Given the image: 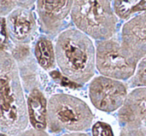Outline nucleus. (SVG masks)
<instances>
[{
	"label": "nucleus",
	"mask_w": 146,
	"mask_h": 136,
	"mask_svg": "<svg viewBox=\"0 0 146 136\" xmlns=\"http://www.w3.org/2000/svg\"><path fill=\"white\" fill-rule=\"evenodd\" d=\"M92 136H113V131L110 125L99 121L92 127Z\"/></svg>",
	"instance_id": "obj_16"
},
{
	"label": "nucleus",
	"mask_w": 146,
	"mask_h": 136,
	"mask_svg": "<svg viewBox=\"0 0 146 136\" xmlns=\"http://www.w3.org/2000/svg\"><path fill=\"white\" fill-rule=\"evenodd\" d=\"M0 79L1 131L6 135H19L28 124V109L16 60L4 49H0Z\"/></svg>",
	"instance_id": "obj_1"
},
{
	"label": "nucleus",
	"mask_w": 146,
	"mask_h": 136,
	"mask_svg": "<svg viewBox=\"0 0 146 136\" xmlns=\"http://www.w3.org/2000/svg\"><path fill=\"white\" fill-rule=\"evenodd\" d=\"M63 136H89L85 133H79V132H75V133H69V134H65Z\"/></svg>",
	"instance_id": "obj_20"
},
{
	"label": "nucleus",
	"mask_w": 146,
	"mask_h": 136,
	"mask_svg": "<svg viewBox=\"0 0 146 136\" xmlns=\"http://www.w3.org/2000/svg\"><path fill=\"white\" fill-rule=\"evenodd\" d=\"M18 136H49L44 130H37V129H29L22 132Z\"/></svg>",
	"instance_id": "obj_19"
},
{
	"label": "nucleus",
	"mask_w": 146,
	"mask_h": 136,
	"mask_svg": "<svg viewBox=\"0 0 146 136\" xmlns=\"http://www.w3.org/2000/svg\"><path fill=\"white\" fill-rule=\"evenodd\" d=\"M121 46L136 61L146 56V11L124 24Z\"/></svg>",
	"instance_id": "obj_8"
},
{
	"label": "nucleus",
	"mask_w": 146,
	"mask_h": 136,
	"mask_svg": "<svg viewBox=\"0 0 146 136\" xmlns=\"http://www.w3.org/2000/svg\"><path fill=\"white\" fill-rule=\"evenodd\" d=\"M50 76L52 77V79L54 80L56 83H58L59 85H61V86H65V87H69V88H78V87H80V85H78V84L72 82L70 79H68L66 76L63 75V74H61L59 71H56V70H54V71H51L50 72Z\"/></svg>",
	"instance_id": "obj_15"
},
{
	"label": "nucleus",
	"mask_w": 146,
	"mask_h": 136,
	"mask_svg": "<svg viewBox=\"0 0 146 136\" xmlns=\"http://www.w3.org/2000/svg\"><path fill=\"white\" fill-rule=\"evenodd\" d=\"M6 26L9 38L17 45H25L32 41L37 30L33 11L23 7L15 9L8 15Z\"/></svg>",
	"instance_id": "obj_9"
},
{
	"label": "nucleus",
	"mask_w": 146,
	"mask_h": 136,
	"mask_svg": "<svg viewBox=\"0 0 146 136\" xmlns=\"http://www.w3.org/2000/svg\"><path fill=\"white\" fill-rule=\"evenodd\" d=\"M118 120L123 126H145L146 88H137L128 94L118 112Z\"/></svg>",
	"instance_id": "obj_10"
},
{
	"label": "nucleus",
	"mask_w": 146,
	"mask_h": 136,
	"mask_svg": "<svg viewBox=\"0 0 146 136\" xmlns=\"http://www.w3.org/2000/svg\"><path fill=\"white\" fill-rule=\"evenodd\" d=\"M131 86H146V56L141 59L137 71L130 82Z\"/></svg>",
	"instance_id": "obj_14"
},
{
	"label": "nucleus",
	"mask_w": 146,
	"mask_h": 136,
	"mask_svg": "<svg viewBox=\"0 0 146 136\" xmlns=\"http://www.w3.org/2000/svg\"><path fill=\"white\" fill-rule=\"evenodd\" d=\"M48 105L43 93L38 88H33L29 93L27 101L28 117L33 128L44 130L47 127V113Z\"/></svg>",
	"instance_id": "obj_11"
},
{
	"label": "nucleus",
	"mask_w": 146,
	"mask_h": 136,
	"mask_svg": "<svg viewBox=\"0 0 146 136\" xmlns=\"http://www.w3.org/2000/svg\"><path fill=\"white\" fill-rule=\"evenodd\" d=\"M1 136H8V135H6V134H3L2 133V134H1Z\"/></svg>",
	"instance_id": "obj_21"
},
{
	"label": "nucleus",
	"mask_w": 146,
	"mask_h": 136,
	"mask_svg": "<svg viewBox=\"0 0 146 136\" xmlns=\"http://www.w3.org/2000/svg\"><path fill=\"white\" fill-rule=\"evenodd\" d=\"M34 54L38 64L43 69L49 70L55 65V50L51 41L47 37L41 36L38 38L34 48Z\"/></svg>",
	"instance_id": "obj_12"
},
{
	"label": "nucleus",
	"mask_w": 146,
	"mask_h": 136,
	"mask_svg": "<svg viewBox=\"0 0 146 136\" xmlns=\"http://www.w3.org/2000/svg\"><path fill=\"white\" fill-rule=\"evenodd\" d=\"M47 110V126L54 133L63 130L83 131L90 127L93 120V114L87 104L68 94L51 96Z\"/></svg>",
	"instance_id": "obj_3"
},
{
	"label": "nucleus",
	"mask_w": 146,
	"mask_h": 136,
	"mask_svg": "<svg viewBox=\"0 0 146 136\" xmlns=\"http://www.w3.org/2000/svg\"><path fill=\"white\" fill-rule=\"evenodd\" d=\"M8 31H7V26H6V19L4 17H1V46L0 49L6 48L7 43H8Z\"/></svg>",
	"instance_id": "obj_18"
},
{
	"label": "nucleus",
	"mask_w": 146,
	"mask_h": 136,
	"mask_svg": "<svg viewBox=\"0 0 146 136\" xmlns=\"http://www.w3.org/2000/svg\"><path fill=\"white\" fill-rule=\"evenodd\" d=\"M120 136H146V127L125 125L122 128Z\"/></svg>",
	"instance_id": "obj_17"
},
{
	"label": "nucleus",
	"mask_w": 146,
	"mask_h": 136,
	"mask_svg": "<svg viewBox=\"0 0 146 136\" xmlns=\"http://www.w3.org/2000/svg\"><path fill=\"white\" fill-rule=\"evenodd\" d=\"M115 13L122 19H128L133 13L146 11V1H114Z\"/></svg>",
	"instance_id": "obj_13"
},
{
	"label": "nucleus",
	"mask_w": 146,
	"mask_h": 136,
	"mask_svg": "<svg viewBox=\"0 0 146 136\" xmlns=\"http://www.w3.org/2000/svg\"><path fill=\"white\" fill-rule=\"evenodd\" d=\"M74 1H37L36 8L41 29L50 36H55L64 26Z\"/></svg>",
	"instance_id": "obj_7"
},
{
	"label": "nucleus",
	"mask_w": 146,
	"mask_h": 136,
	"mask_svg": "<svg viewBox=\"0 0 146 136\" xmlns=\"http://www.w3.org/2000/svg\"><path fill=\"white\" fill-rule=\"evenodd\" d=\"M127 96V88L119 80L96 77L90 83V100L94 107L101 111L113 112L121 108Z\"/></svg>",
	"instance_id": "obj_6"
},
{
	"label": "nucleus",
	"mask_w": 146,
	"mask_h": 136,
	"mask_svg": "<svg viewBox=\"0 0 146 136\" xmlns=\"http://www.w3.org/2000/svg\"><path fill=\"white\" fill-rule=\"evenodd\" d=\"M138 61L123 50L115 40H102L97 44L96 67L103 76L115 80L128 79L133 76Z\"/></svg>",
	"instance_id": "obj_5"
},
{
	"label": "nucleus",
	"mask_w": 146,
	"mask_h": 136,
	"mask_svg": "<svg viewBox=\"0 0 146 136\" xmlns=\"http://www.w3.org/2000/svg\"><path fill=\"white\" fill-rule=\"evenodd\" d=\"M110 1H82L73 3L71 18L84 34L94 39L109 40L116 32L117 18Z\"/></svg>",
	"instance_id": "obj_4"
},
{
	"label": "nucleus",
	"mask_w": 146,
	"mask_h": 136,
	"mask_svg": "<svg viewBox=\"0 0 146 136\" xmlns=\"http://www.w3.org/2000/svg\"><path fill=\"white\" fill-rule=\"evenodd\" d=\"M56 62L63 75L81 86L94 75L95 49L89 37L77 29H68L58 36Z\"/></svg>",
	"instance_id": "obj_2"
}]
</instances>
